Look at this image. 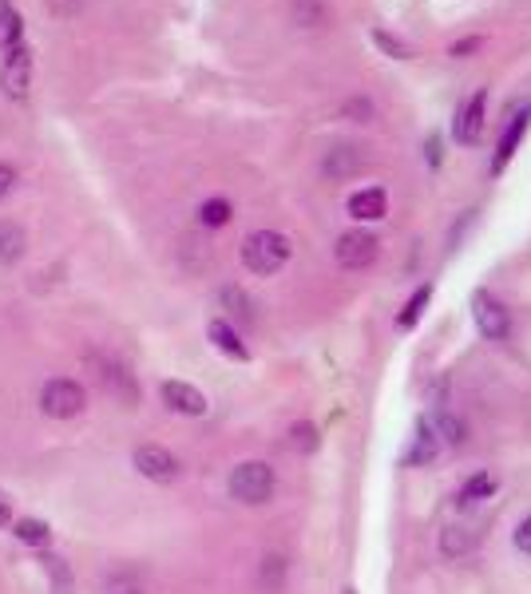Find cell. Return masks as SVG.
Segmentation results:
<instances>
[{
    "mask_svg": "<svg viewBox=\"0 0 531 594\" xmlns=\"http://www.w3.org/2000/svg\"><path fill=\"white\" fill-rule=\"evenodd\" d=\"M290 254H294V246L278 230H254L242 238V266L258 278H274L290 262Z\"/></svg>",
    "mask_w": 531,
    "mask_h": 594,
    "instance_id": "6da1fadb",
    "label": "cell"
},
{
    "mask_svg": "<svg viewBox=\"0 0 531 594\" xmlns=\"http://www.w3.org/2000/svg\"><path fill=\"white\" fill-rule=\"evenodd\" d=\"M226 488H230V499H238V503H246V507H262V503H270L274 492H278V476H274L270 464L246 460V464H238V468L230 472Z\"/></svg>",
    "mask_w": 531,
    "mask_h": 594,
    "instance_id": "7a4b0ae2",
    "label": "cell"
},
{
    "mask_svg": "<svg viewBox=\"0 0 531 594\" xmlns=\"http://www.w3.org/2000/svg\"><path fill=\"white\" fill-rule=\"evenodd\" d=\"M84 365H88V373L96 377V385H100L107 396H115V400H123V404H135V400L143 396L139 381H135V373H131V369L119 361V357L100 353V349H88Z\"/></svg>",
    "mask_w": 531,
    "mask_h": 594,
    "instance_id": "3957f363",
    "label": "cell"
},
{
    "mask_svg": "<svg viewBox=\"0 0 531 594\" xmlns=\"http://www.w3.org/2000/svg\"><path fill=\"white\" fill-rule=\"evenodd\" d=\"M40 412L48 420H76L88 412V389L76 377H52L40 389Z\"/></svg>",
    "mask_w": 531,
    "mask_h": 594,
    "instance_id": "277c9868",
    "label": "cell"
},
{
    "mask_svg": "<svg viewBox=\"0 0 531 594\" xmlns=\"http://www.w3.org/2000/svg\"><path fill=\"white\" fill-rule=\"evenodd\" d=\"M131 464H135V472H139L143 480H151V484H175V480L183 476L179 456H175L171 448H163V444H139V448L131 452Z\"/></svg>",
    "mask_w": 531,
    "mask_h": 594,
    "instance_id": "5b68a950",
    "label": "cell"
},
{
    "mask_svg": "<svg viewBox=\"0 0 531 594\" xmlns=\"http://www.w3.org/2000/svg\"><path fill=\"white\" fill-rule=\"evenodd\" d=\"M377 254H381V242L369 230H345L337 238V246H333V258L345 270H369L377 262Z\"/></svg>",
    "mask_w": 531,
    "mask_h": 594,
    "instance_id": "8992f818",
    "label": "cell"
},
{
    "mask_svg": "<svg viewBox=\"0 0 531 594\" xmlns=\"http://www.w3.org/2000/svg\"><path fill=\"white\" fill-rule=\"evenodd\" d=\"M484 111H488V92H484V88H476L472 96L456 107V119H452V139H456V143H464V147L480 143V135H484Z\"/></svg>",
    "mask_w": 531,
    "mask_h": 594,
    "instance_id": "52a82bcc",
    "label": "cell"
},
{
    "mask_svg": "<svg viewBox=\"0 0 531 594\" xmlns=\"http://www.w3.org/2000/svg\"><path fill=\"white\" fill-rule=\"evenodd\" d=\"M472 317H476V329L488 337V341H504L508 337V309L488 294V290H476L472 294Z\"/></svg>",
    "mask_w": 531,
    "mask_h": 594,
    "instance_id": "ba28073f",
    "label": "cell"
},
{
    "mask_svg": "<svg viewBox=\"0 0 531 594\" xmlns=\"http://www.w3.org/2000/svg\"><path fill=\"white\" fill-rule=\"evenodd\" d=\"M28 80H32V56L24 44L8 48L4 68H0V88L8 99H28Z\"/></svg>",
    "mask_w": 531,
    "mask_h": 594,
    "instance_id": "9c48e42d",
    "label": "cell"
},
{
    "mask_svg": "<svg viewBox=\"0 0 531 594\" xmlns=\"http://www.w3.org/2000/svg\"><path fill=\"white\" fill-rule=\"evenodd\" d=\"M159 396H163V404L171 408V412H179V416H207V396L199 393L195 385H187V381H163L159 385Z\"/></svg>",
    "mask_w": 531,
    "mask_h": 594,
    "instance_id": "30bf717a",
    "label": "cell"
},
{
    "mask_svg": "<svg viewBox=\"0 0 531 594\" xmlns=\"http://www.w3.org/2000/svg\"><path fill=\"white\" fill-rule=\"evenodd\" d=\"M528 123H531V111L528 107H520V111L512 115V123L504 127V135H500V147H496V159H492V175H500V171L512 163V155H516L520 139L528 135Z\"/></svg>",
    "mask_w": 531,
    "mask_h": 594,
    "instance_id": "8fae6325",
    "label": "cell"
},
{
    "mask_svg": "<svg viewBox=\"0 0 531 594\" xmlns=\"http://www.w3.org/2000/svg\"><path fill=\"white\" fill-rule=\"evenodd\" d=\"M349 214L357 222H381L389 214V195L381 187H365V191L349 195Z\"/></svg>",
    "mask_w": 531,
    "mask_h": 594,
    "instance_id": "7c38bea8",
    "label": "cell"
},
{
    "mask_svg": "<svg viewBox=\"0 0 531 594\" xmlns=\"http://www.w3.org/2000/svg\"><path fill=\"white\" fill-rule=\"evenodd\" d=\"M361 163H365V155H361L357 147L341 143V147H333V151L325 155L321 171H325L329 179H349V175H357V171H361Z\"/></svg>",
    "mask_w": 531,
    "mask_h": 594,
    "instance_id": "4fadbf2b",
    "label": "cell"
},
{
    "mask_svg": "<svg viewBox=\"0 0 531 594\" xmlns=\"http://www.w3.org/2000/svg\"><path fill=\"white\" fill-rule=\"evenodd\" d=\"M24 250H28L24 226L12 222V218H4V222H0V266H16V262L24 258Z\"/></svg>",
    "mask_w": 531,
    "mask_h": 594,
    "instance_id": "5bb4252c",
    "label": "cell"
},
{
    "mask_svg": "<svg viewBox=\"0 0 531 594\" xmlns=\"http://www.w3.org/2000/svg\"><path fill=\"white\" fill-rule=\"evenodd\" d=\"M436 436H440V432H436L428 420H421V424H417V436H413V448L405 452V464H413V468L432 464L436 452H440V440H436Z\"/></svg>",
    "mask_w": 531,
    "mask_h": 594,
    "instance_id": "9a60e30c",
    "label": "cell"
},
{
    "mask_svg": "<svg viewBox=\"0 0 531 594\" xmlns=\"http://www.w3.org/2000/svg\"><path fill=\"white\" fill-rule=\"evenodd\" d=\"M500 488V480L492 476V472H476V476H468L464 484H460V492H456V503L460 507H472V503H484V499H492Z\"/></svg>",
    "mask_w": 531,
    "mask_h": 594,
    "instance_id": "2e32d148",
    "label": "cell"
},
{
    "mask_svg": "<svg viewBox=\"0 0 531 594\" xmlns=\"http://www.w3.org/2000/svg\"><path fill=\"white\" fill-rule=\"evenodd\" d=\"M207 333H211V341L218 345V349H222V353H226V357H234V361H246V357H250V349L242 345V337H238V329H234L230 321L214 317L211 329H207Z\"/></svg>",
    "mask_w": 531,
    "mask_h": 594,
    "instance_id": "e0dca14e",
    "label": "cell"
},
{
    "mask_svg": "<svg viewBox=\"0 0 531 594\" xmlns=\"http://www.w3.org/2000/svg\"><path fill=\"white\" fill-rule=\"evenodd\" d=\"M218 301H222V309H226L234 321H254V301L246 297V290H238V286H226V290L218 294Z\"/></svg>",
    "mask_w": 531,
    "mask_h": 594,
    "instance_id": "ac0fdd59",
    "label": "cell"
},
{
    "mask_svg": "<svg viewBox=\"0 0 531 594\" xmlns=\"http://www.w3.org/2000/svg\"><path fill=\"white\" fill-rule=\"evenodd\" d=\"M12 535H16L20 543H28V547H48V539H52L48 523H40V519H16V523H12Z\"/></svg>",
    "mask_w": 531,
    "mask_h": 594,
    "instance_id": "d6986e66",
    "label": "cell"
},
{
    "mask_svg": "<svg viewBox=\"0 0 531 594\" xmlns=\"http://www.w3.org/2000/svg\"><path fill=\"white\" fill-rule=\"evenodd\" d=\"M440 551H444L448 559L468 555V551H472V535H468V527H444V531H440Z\"/></svg>",
    "mask_w": 531,
    "mask_h": 594,
    "instance_id": "ffe728a7",
    "label": "cell"
},
{
    "mask_svg": "<svg viewBox=\"0 0 531 594\" xmlns=\"http://www.w3.org/2000/svg\"><path fill=\"white\" fill-rule=\"evenodd\" d=\"M428 301H432V286H421L417 294L409 297V305L401 309V317H397V325H401V329H413V325L421 321V313H425V309H428Z\"/></svg>",
    "mask_w": 531,
    "mask_h": 594,
    "instance_id": "44dd1931",
    "label": "cell"
},
{
    "mask_svg": "<svg viewBox=\"0 0 531 594\" xmlns=\"http://www.w3.org/2000/svg\"><path fill=\"white\" fill-rule=\"evenodd\" d=\"M230 214H234L230 198H207V202L199 206V222H203V226H226Z\"/></svg>",
    "mask_w": 531,
    "mask_h": 594,
    "instance_id": "7402d4cb",
    "label": "cell"
},
{
    "mask_svg": "<svg viewBox=\"0 0 531 594\" xmlns=\"http://www.w3.org/2000/svg\"><path fill=\"white\" fill-rule=\"evenodd\" d=\"M290 444H294L298 452H318V428H314L310 420H298V424L290 428Z\"/></svg>",
    "mask_w": 531,
    "mask_h": 594,
    "instance_id": "603a6c76",
    "label": "cell"
},
{
    "mask_svg": "<svg viewBox=\"0 0 531 594\" xmlns=\"http://www.w3.org/2000/svg\"><path fill=\"white\" fill-rule=\"evenodd\" d=\"M20 44V16L12 8H0V48H16Z\"/></svg>",
    "mask_w": 531,
    "mask_h": 594,
    "instance_id": "cb8c5ba5",
    "label": "cell"
},
{
    "mask_svg": "<svg viewBox=\"0 0 531 594\" xmlns=\"http://www.w3.org/2000/svg\"><path fill=\"white\" fill-rule=\"evenodd\" d=\"M436 432L448 440V444H464L468 436H464V424L456 420V416H448V412H440V420H436Z\"/></svg>",
    "mask_w": 531,
    "mask_h": 594,
    "instance_id": "d4e9b609",
    "label": "cell"
},
{
    "mask_svg": "<svg viewBox=\"0 0 531 594\" xmlns=\"http://www.w3.org/2000/svg\"><path fill=\"white\" fill-rule=\"evenodd\" d=\"M294 16H298V24H321L325 20V8H321L318 0H294Z\"/></svg>",
    "mask_w": 531,
    "mask_h": 594,
    "instance_id": "484cf974",
    "label": "cell"
},
{
    "mask_svg": "<svg viewBox=\"0 0 531 594\" xmlns=\"http://www.w3.org/2000/svg\"><path fill=\"white\" fill-rule=\"evenodd\" d=\"M373 40H377V44H381L389 56H397V60H405V56H409V48H405V44H397L393 36H385V32H373Z\"/></svg>",
    "mask_w": 531,
    "mask_h": 594,
    "instance_id": "4316f807",
    "label": "cell"
},
{
    "mask_svg": "<svg viewBox=\"0 0 531 594\" xmlns=\"http://www.w3.org/2000/svg\"><path fill=\"white\" fill-rule=\"evenodd\" d=\"M480 44H484V40H480V36H468V40H456V44H452V48H448V52H452V56H456V60H464V56H472V52H476V48H480Z\"/></svg>",
    "mask_w": 531,
    "mask_h": 594,
    "instance_id": "83f0119b",
    "label": "cell"
},
{
    "mask_svg": "<svg viewBox=\"0 0 531 594\" xmlns=\"http://www.w3.org/2000/svg\"><path fill=\"white\" fill-rule=\"evenodd\" d=\"M516 547H520L524 555H531V515L520 519V527H516Z\"/></svg>",
    "mask_w": 531,
    "mask_h": 594,
    "instance_id": "f1b7e54d",
    "label": "cell"
},
{
    "mask_svg": "<svg viewBox=\"0 0 531 594\" xmlns=\"http://www.w3.org/2000/svg\"><path fill=\"white\" fill-rule=\"evenodd\" d=\"M12 187H16V171L8 163H0V198L12 195Z\"/></svg>",
    "mask_w": 531,
    "mask_h": 594,
    "instance_id": "f546056e",
    "label": "cell"
},
{
    "mask_svg": "<svg viewBox=\"0 0 531 594\" xmlns=\"http://www.w3.org/2000/svg\"><path fill=\"white\" fill-rule=\"evenodd\" d=\"M425 155H428V167H440V159H444V151H440V135H428Z\"/></svg>",
    "mask_w": 531,
    "mask_h": 594,
    "instance_id": "4dcf8cb0",
    "label": "cell"
},
{
    "mask_svg": "<svg viewBox=\"0 0 531 594\" xmlns=\"http://www.w3.org/2000/svg\"><path fill=\"white\" fill-rule=\"evenodd\" d=\"M4 527H12V499L0 492V531Z\"/></svg>",
    "mask_w": 531,
    "mask_h": 594,
    "instance_id": "1f68e13d",
    "label": "cell"
},
{
    "mask_svg": "<svg viewBox=\"0 0 531 594\" xmlns=\"http://www.w3.org/2000/svg\"><path fill=\"white\" fill-rule=\"evenodd\" d=\"M345 594H357V591H345Z\"/></svg>",
    "mask_w": 531,
    "mask_h": 594,
    "instance_id": "d6a6232c",
    "label": "cell"
}]
</instances>
